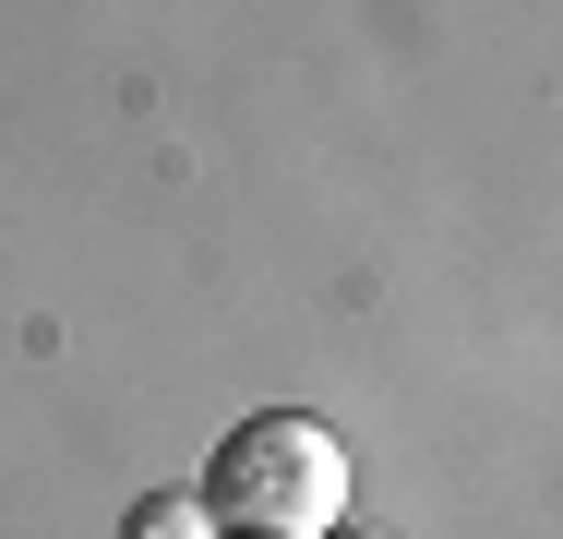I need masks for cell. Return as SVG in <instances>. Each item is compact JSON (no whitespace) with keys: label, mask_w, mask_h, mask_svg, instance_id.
Listing matches in <instances>:
<instances>
[{"label":"cell","mask_w":563,"mask_h":539,"mask_svg":"<svg viewBox=\"0 0 563 539\" xmlns=\"http://www.w3.org/2000/svg\"><path fill=\"white\" fill-rule=\"evenodd\" d=\"M120 539H205V504H192V492H144V504L120 516Z\"/></svg>","instance_id":"2"},{"label":"cell","mask_w":563,"mask_h":539,"mask_svg":"<svg viewBox=\"0 0 563 539\" xmlns=\"http://www.w3.org/2000/svg\"><path fill=\"white\" fill-rule=\"evenodd\" d=\"M205 528L228 539H324L347 516V443L324 420H300V408H264V420H240L205 455Z\"/></svg>","instance_id":"1"},{"label":"cell","mask_w":563,"mask_h":539,"mask_svg":"<svg viewBox=\"0 0 563 539\" xmlns=\"http://www.w3.org/2000/svg\"><path fill=\"white\" fill-rule=\"evenodd\" d=\"M324 539H347V528H324Z\"/></svg>","instance_id":"3"}]
</instances>
